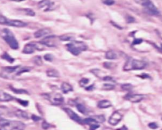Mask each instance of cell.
I'll return each instance as SVG.
<instances>
[{
	"label": "cell",
	"instance_id": "obj_1",
	"mask_svg": "<svg viewBox=\"0 0 162 130\" xmlns=\"http://www.w3.org/2000/svg\"><path fill=\"white\" fill-rule=\"evenodd\" d=\"M31 70L30 67H22L20 66L4 67L1 70V76L4 79H13L15 76H19L25 72Z\"/></svg>",
	"mask_w": 162,
	"mask_h": 130
},
{
	"label": "cell",
	"instance_id": "obj_2",
	"mask_svg": "<svg viewBox=\"0 0 162 130\" xmlns=\"http://www.w3.org/2000/svg\"><path fill=\"white\" fill-rule=\"evenodd\" d=\"M25 128V124L22 122L6 119H0V130H24Z\"/></svg>",
	"mask_w": 162,
	"mask_h": 130
},
{
	"label": "cell",
	"instance_id": "obj_3",
	"mask_svg": "<svg viewBox=\"0 0 162 130\" xmlns=\"http://www.w3.org/2000/svg\"><path fill=\"white\" fill-rule=\"evenodd\" d=\"M0 35L5 40L9 46L13 49H17L19 48L18 41L15 37L13 34L8 29H3L0 31Z\"/></svg>",
	"mask_w": 162,
	"mask_h": 130
},
{
	"label": "cell",
	"instance_id": "obj_4",
	"mask_svg": "<svg viewBox=\"0 0 162 130\" xmlns=\"http://www.w3.org/2000/svg\"><path fill=\"white\" fill-rule=\"evenodd\" d=\"M68 51L72 54L77 56L81 53V52L85 51L87 49V46L81 41H73V42L67 44Z\"/></svg>",
	"mask_w": 162,
	"mask_h": 130
},
{
	"label": "cell",
	"instance_id": "obj_5",
	"mask_svg": "<svg viewBox=\"0 0 162 130\" xmlns=\"http://www.w3.org/2000/svg\"><path fill=\"white\" fill-rule=\"evenodd\" d=\"M146 63L143 61L135 59L133 58H129L124 66V70L131 71L143 70L146 67Z\"/></svg>",
	"mask_w": 162,
	"mask_h": 130
},
{
	"label": "cell",
	"instance_id": "obj_6",
	"mask_svg": "<svg viewBox=\"0 0 162 130\" xmlns=\"http://www.w3.org/2000/svg\"><path fill=\"white\" fill-rule=\"evenodd\" d=\"M44 45H43L41 42H31L27 44L22 50V53L24 54H33L36 50L43 51L44 49Z\"/></svg>",
	"mask_w": 162,
	"mask_h": 130
},
{
	"label": "cell",
	"instance_id": "obj_7",
	"mask_svg": "<svg viewBox=\"0 0 162 130\" xmlns=\"http://www.w3.org/2000/svg\"><path fill=\"white\" fill-rule=\"evenodd\" d=\"M0 24L12 26V27H24L27 25V24L25 22L20 21V20H10L3 16L1 15H0Z\"/></svg>",
	"mask_w": 162,
	"mask_h": 130
},
{
	"label": "cell",
	"instance_id": "obj_8",
	"mask_svg": "<svg viewBox=\"0 0 162 130\" xmlns=\"http://www.w3.org/2000/svg\"><path fill=\"white\" fill-rule=\"evenodd\" d=\"M46 97L54 105H61L64 102V98L60 93H48Z\"/></svg>",
	"mask_w": 162,
	"mask_h": 130
},
{
	"label": "cell",
	"instance_id": "obj_9",
	"mask_svg": "<svg viewBox=\"0 0 162 130\" xmlns=\"http://www.w3.org/2000/svg\"><path fill=\"white\" fill-rule=\"evenodd\" d=\"M38 7L44 12H50L55 10L56 6L55 3L51 2L50 0H41L38 3Z\"/></svg>",
	"mask_w": 162,
	"mask_h": 130
},
{
	"label": "cell",
	"instance_id": "obj_10",
	"mask_svg": "<svg viewBox=\"0 0 162 130\" xmlns=\"http://www.w3.org/2000/svg\"><path fill=\"white\" fill-rule=\"evenodd\" d=\"M123 114L120 111H115L108 119V123L112 126H116L117 124L122 120Z\"/></svg>",
	"mask_w": 162,
	"mask_h": 130
},
{
	"label": "cell",
	"instance_id": "obj_11",
	"mask_svg": "<svg viewBox=\"0 0 162 130\" xmlns=\"http://www.w3.org/2000/svg\"><path fill=\"white\" fill-rule=\"evenodd\" d=\"M41 43L44 46L50 47V48H53L57 45L56 37V36H48V37H44L41 41Z\"/></svg>",
	"mask_w": 162,
	"mask_h": 130
},
{
	"label": "cell",
	"instance_id": "obj_12",
	"mask_svg": "<svg viewBox=\"0 0 162 130\" xmlns=\"http://www.w3.org/2000/svg\"><path fill=\"white\" fill-rule=\"evenodd\" d=\"M64 111L67 114V115L69 116L70 117V118L71 119H72L73 121L77 122V123L83 124V119H82L79 116L77 115V114L75 112H74V111H73L72 109H70L69 108L65 107L64 108Z\"/></svg>",
	"mask_w": 162,
	"mask_h": 130
},
{
	"label": "cell",
	"instance_id": "obj_13",
	"mask_svg": "<svg viewBox=\"0 0 162 130\" xmlns=\"http://www.w3.org/2000/svg\"><path fill=\"white\" fill-rule=\"evenodd\" d=\"M144 8L146 12L151 15H158L160 14V12L158 11V8L155 6L154 4L151 1L146 5Z\"/></svg>",
	"mask_w": 162,
	"mask_h": 130
},
{
	"label": "cell",
	"instance_id": "obj_14",
	"mask_svg": "<svg viewBox=\"0 0 162 130\" xmlns=\"http://www.w3.org/2000/svg\"><path fill=\"white\" fill-rule=\"evenodd\" d=\"M144 98V95L141 94H129L125 98L132 103H138L143 101Z\"/></svg>",
	"mask_w": 162,
	"mask_h": 130
},
{
	"label": "cell",
	"instance_id": "obj_15",
	"mask_svg": "<svg viewBox=\"0 0 162 130\" xmlns=\"http://www.w3.org/2000/svg\"><path fill=\"white\" fill-rule=\"evenodd\" d=\"M51 32V30L49 28H43L36 31L34 33V37L36 38H41L48 35Z\"/></svg>",
	"mask_w": 162,
	"mask_h": 130
},
{
	"label": "cell",
	"instance_id": "obj_16",
	"mask_svg": "<svg viewBox=\"0 0 162 130\" xmlns=\"http://www.w3.org/2000/svg\"><path fill=\"white\" fill-rule=\"evenodd\" d=\"M14 99V97L8 93L0 90V102H9Z\"/></svg>",
	"mask_w": 162,
	"mask_h": 130
},
{
	"label": "cell",
	"instance_id": "obj_17",
	"mask_svg": "<svg viewBox=\"0 0 162 130\" xmlns=\"http://www.w3.org/2000/svg\"><path fill=\"white\" fill-rule=\"evenodd\" d=\"M14 114L15 116H17L18 118L20 119H28L29 118L28 114L22 110H20V109H18V110H16L14 112Z\"/></svg>",
	"mask_w": 162,
	"mask_h": 130
},
{
	"label": "cell",
	"instance_id": "obj_18",
	"mask_svg": "<svg viewBox=\"0 0 162 130\" xmlns=\"http://www.w3.org/2000/svg\"><path fill=\"white\" fill-rule=\"evenodd\" d=\"M61 90L62 92L64 93H68L69 92H71L73 90V88L71 85L69 84H68L67 82H64L62 83V84L61 85Z\"/></svg>",
	"mask_w": 162,
	"mask_h": 130
},
{
	"label": "cell",
	"instance_id": "obj_19",
	"mask_svg": "<svg viewBox=\"0 0 162 130\" xmlns=\"http://www.w3.org/2000/svg\"><path fill=\"white\" fill-rule=\"evenodd\" d=\"M111 106V102L108 100H102L98 103V107L100 109H107Z\"/></svg>",
	"mask_w": 162,
	"mask_h": 130
},
{
	"label": "cell",
	"instance_id": "obj_20",
	"mask_svg": "<svg viewBox=\"0 0 162 130\" xmlns=\"http://www.w3.org/2000/svg\"><path fill=\"white\" fill-rule=\"evenodd\" d=\"M105 58L108 59H116L117 58H118V56L115 51H109L107 52L105 54Z\"/></svg>",
	"mask_w": 162,
	"mask_h": 130
},
{
	"label": "cell",
	"instance_id": "obj_21",
	"mask_svg": "<svg viewBox=\"0 0 162 130\" xmlns=\"http://www.w3.org/2000/svg\"><path fill=\"white\" fill-rule=\"evenodd\" d=\"M76 107H77V110L79 111L81 113L84 114H87L88 109L84 105H83L80 103H78L77 104Z\"/></svg>",
	"mask_w": 162,
	"mask_h": 130
},
{
	"label": "cell",
	"instance_id": "obj_22",
	"mask_svg": "<svg viewBox=\"0 0 162 130\" xmlns=\"http://www.w3.org/2000/svg\"><path fill=\"white\" fill-rule=\"evenodd\" d=\"M20 13H23L26 15H29V16L33 17L35 15V12L33 11V10L29 9V8H24V9H20L18 10Z\"/></svg>",
	"mask_w": 162,
	"mask_h": 130
},
{
	"label": "cell",
	"instance_id": "obj_23",
	"mask_svg": "<svg viewBox=\"0 0 162 130\" xmlns=\"http://www.w3.org/2000/svg\"><path fill=\"white\" fill-rule=\"evenodd\" d=\"M59 39L63 41H71V40H74L75 37H74V35L69 34L62 35L60 36Z\"/></svg>",
	"mask_w": 162,
	"mask_h": 130
},
{
	"label": "cell",
	"instance_id": "obj_24",
	"mask_svg": "<svg viewBox=\"0 0 162 130\" xmlns=\"http://www.w3.org/2000/svg\"><path fill=\"white\" fill-rule=\"evenodd\" d=\"M83 124H87V125L91 126L92 125V124H98V123L92 117H91V118H88L83 119Z\"/></svg>",
	"mask_w": 162,
	"mask_h": 130
},
{
	"label": "cell",
	"instance_id": "obj_25",
	"mask_svg": "<svg viewBox=\"0 0 162 130\" xmlns=\"http://www.w3.org/2000/svg\"><path fill=\"white\" fill-rule=\"evenodd\" d=\"M46 74L49 77H59V73L54 69H51L46 71Z\"/></svg>",
	"mask_w": 162,
	"mask_h": 130
},
{
	"label": "cell",
	"instance_id": "obj_26",
	"mask_svg": "<svg viewBox=\"0 0 162 130\" xmlns=\"http://www.w3.org/2000/svg\"><path fill=\"white\" fill-rule=\"evenodd\" d=\"M10 114L9 109L4 106H0V116H8Z\"/></svg>",
	"mask_w": 162,
	"mask_h": 130
},
{
	"label": "cell",
	"instance_id": "obj_27",
	"mask_svg": "<svg viewBox=\"0 0 162 130\" xmlns=\"http://www.w3.org/2000/svg\"><path fill=\"white\" fill-rule=\"evenodd\" d=\"M33 62L35 65H38V66H41V65H43V60H42V58L39 56H35L34 58H33Z\"/></svg>",
	"mask_w": 162,
	"mask_h": 130
},
{
	"label": "cell",
	"instance_id": "obj_28",
	"mask_svg": "<svg viewBox=\"0 0 162 130\" xmlns=\"http://www.w3.org/2000/svg\"><path fill=\"white\" fill-rule=\"evenodd\" d=\"M1 58H2L3 59H5L6 61H8L9 63H12L14 61V60H15V59L12 58V57L10 56L8 53H4L1 56Z\"/></svg>",
	"mask_w": 162,
	"mask_h": 130
},
{
	"label": "cell",
	"instance_id": "obj_29",
	"mask_svg": "<svg viewBox=\"0 0 162 130\" xmlns=\"http://www.w3.org/2000/svg\"><path fill=\"white\" fill-rule=\"evenodd\" d=\"M132 88H133V86L131 84H123L121 86L122 89L123 90H125V91H130V90H131L132 89Z\"/></svg>",
	"mask_w": 162,
	"mask_h": 130
},
{
	"label": "cell",
	"instance_id": "obj_30",
	"mask_svg": "<svg viewBox=\"0 0 162 130\" xmlns=\"http://www.w3.org/2000/svg\"><path fill=\"white\" fill-rule=\"evenodd\" d=\"M134 1L135 3L140 5H142L144 7H145L151 1L150 0H134Z\"/></svg>",
	"mask_w": 162,
	"mask_h": 130
},
{
	"label": "cell",
	"instance_id": "obj_31",
	"mask_svg": "<svg viewBox=\"0 0 162 130\" xmlns=\"http://www.w3.org/2000/svg\"><path fill=\"white\" fill-rule=\"evenodd\" d=\"M98 123H102L104 121H105V118H104V116L100 115V116H95L92 117Z\"/></svg>",
	"mask_w": 162,
	"mask_h": 130
},
{
	"label": "cell",
	"instance_id": "obj_32",
	"mask_svg": "<svg viewBox=\"0 0 162 130\" xmlns=\"http://www.w3.org/2000/svg\"><path fill=\"white\" fill-rule=\"evenodd\" d=\"M115 86L110 84H104L103 86V89L106 90H110L114 89Z\"/></svg>",
	"mask_w": 162,
	"mask_h": 130
},
{
	"label": "cell",
	"instance_id": "obj_33",
	"mask_svg": "<svg viewBox=\"0 0 162 130\" xmlns=\"http://www.w3.org/2000/svg\"><path fill=\"white\" fill-rule=\"evenodd\" d=\"M89 82H90V80H89V79H86V78H83V79H82L80 82H79V85L81 87H84Z\"/></svg>",
	"mask_w": 162,
	"mask_h": 130
},
{
	"label": "cell",
	"instance_id": "obj_34",
	"mask_svg": "<svg viewBox=\"0 0 162 130\" xmlns=\"http://www.w3.org/2000/svg\"><path fill=\"white\" fill-rule=\"evenodd\" d=\"M148 126L149 128L151 129H155L156 128H158V125L157 123H156L155 122H153V123H150L149 124H148Z\"/></svg>",
	"mask_w": 162,
	"mask_h": 130
},
{
	"label": "cell",
	"instance_id": "obj_35",
	"mask_svg": "<svg viewBox=\"0 0 162 130\" xmlns=\"http://www.w3.org/2000/svg\"><path fill=\"white\" fill-rule=\"evenodd\" d=\"M102 1L104 4L108 5V6L113 5L115 3L114 0H102Z\"/></svg>",
	"mask_w": 162,
	"mask_h": 130
},
{
	"label": "cell",
	"instance_id": "obj_36",
	"mask_svg": "<svg viewBox=\"0 0 162 130\" xmlns=\"http://www.w3.org/2000/svg\"><path fill=\"white\" fill-rule=\"evenodd\" d=\"M44 59L46 60V61H51L52 60H53V56H52L51 54H46V55L44 56Z\"/></svg>",
	"mask_w": 162,
	"mask_h": 130
},
{
	"label": "cell",
	"instance_id": "obj_37",
	"mask_svg": "<svg viewBox=\"0 0 162 130\" xmlns=\"http://www.w3.org/2000/svg\"><path fill=\"white\" fill-rule=\"evenodd\" d=\"M12 90L16 93H27V92L24 90H17V89H15V88L13 87L12 88Z\"/></svg>",
	"mask_w": 162,
	"mask_h": 130
},
{
	"label": "cell",
	"instance_id": "obj_38",
	"mask_svg": "<svg viewBox=\"0 0 162 130\" xmlns=\"http://www.w3.org/2000/svg\"><path fill=\"white\" fill-rule=\"evenodd\" d=\"M102 80L104 81H107V82H114L113 78L109 76H105Z\"/></svg>",
	"mask_w": 162,
	"mask_h": 130
},
{
	"label": "cell",
	"instance_id": "obj_39",
	"mask_svg": "<svg viewBox=\"0 0 162 130\" xmlns=\"http://www.w3.org/2000/svg\"><path fill=\"white\" fill-rule=\"evenodd\" d=\"M99 127H100V125H99L98 124H92V125L90 126V130H96Z\"/></svg>",
	"mask_w": 162,
	"mask_h": 130
},
{
	"label": "cell",
	"instance_id": "obj_40",
	"mask_svg": "<svg viewBox=\"0 0 162 130\" xmlns=\"http://www.w3.org/2000/svg\"><path fill=\"white\" fill-rule=\"evenodd\" d=\"M143 42V40L142 39H135L133 43H132V44L133 45H136V44H139Z\"/></svg>",
	"mask_w": 162,
	"mask_h": 130
},
{
	"label": "cell",
	"instance_id": "obj_41",
	"mask_svg": "<svg viewBox=\"0 0 162 130\" xmlns=\"http://www.w3.org/2000/svg\"><path fill=\"white\" fill-rule=\"evenodd\" d=\"M135 21V19L132 17H131V16H128L127 17V22L129 23V24H130V23H132V22H134Z\"/></svg>",
	"mask_w": 162,
	"mask_h": 130
},
{
	"label": "cell",
	"instance_id": "obj_42",
	"mask_svg": "<svg viewBox=\"0 0 162 130\" xmlns=\"http://www.w3.org/2000/svg\"><path fill=\"white\" fill-rule=\"evenodd\" d=\"M42 126H43V128H44L45 129H48L50 127V124L48 123H47L46 121H44V123H43V124H42Z\"/></svg>",
	"mask_w": 162,
	"mask_h": 130
},
{
	"label": "cell",
	"instance_id": "obj_43",
	"mask_svg": "<svg viewBox=\"0 0 162 130\" xmlns=\"http://www.w3.org/2000/svg\"><path fill=\"white\" fill-rule=\"evenodd\" d=\"M17 101L19 102L20 104H22L24 106H26L28 105V102H27V101H21V100H17Z\"/></svg>",
	"mask_w": 162,
	"mask_h": 130
},
{
	"label": "cell",
	"instance_id": "obj_44",
	"mask_svg": "<svg viewBox=\"0 0 162 130\" xmlns=\"http://www.w3.org/2000/svg\"><path fill=\"white\" fill-rule=\"evenodd\" d=\"M104 66L106 67L107 68H112V64L111 63H104Z\"/></svg>",
	"mask_w": 162,
	"mask_h": 130
},
{
	"label": "cell",
	"instance_id": "obj_45",
	"mask_svg": "<svg viewBox=\"0 0 162 130\" xmlns=\"http://www.w3.org/2000/svg\"><path fill=\"white\" fill-rule=\"evenodd\" d=\"M33 119H34V120L35 121H39L41 119V118L39 117H37L36 116H33Z\"/></svg>",
	"mask_w": 162,
	"mask_h": 130
},
{
	"label": "cell",
	"instance_id": "obj_46",
	"mask_svg": "<svg viewBox=\"0 0 162 130\" xmlns=\"http://www.w3.org/2000/svg\"><path fill=\"white\" fill-rule=\"evenodd\" d=\"M93 88H94V85H92L90 87H86V90H92L93 89Z\"/></svg>",
	"mask_w": 162,
	"mask_h": 130
},
{
	"label": "cell",
	"instance_id": "obj_47",
	"mask_svg": "<svg viewBox=\"0 0 162 130\" xmlns=\"http://www.w3.org/2000/svg\"><path fill=\"white\" fill-rule=\"evenodd\" d=\"M155 46L156 47V49H158L161 52V53H162V44H161V48H159V47H158V46H156L155 45Z\"/></svg>",
	"mask_w": 162,
	"mask_h": 130
},
{
	"label": "cell",
	"instance_id": "obj_48",
	"mask_svg": "<svg viewBox=\"0 0 162 130\" xmlns=\"http://www.w3.org/2000/svg\"><path fill=\"white\" fill-rule=\"evenodd\" d=\"M118 130H128V129L127 128V127L125 126H123L122 128L118 129Z\"/></svg>",
	"mask_w": 162,
	"mask_h": 130
},
{
	"label": "cell",
	"instance_id": "obj_49",
	"mask_svg": "<svg viewBox=\"0 0 162 130\" xmlns=\"http://www.w3.org/2000/svg\"><path fill=\"white\" fill-rule=\"evenodd\" d=\"M10 1H17V2H20V1H24V0H10Z\"/></svg>",
	"mask_w": 162,
	"mask_h": 130
},
{
	"label": "cell",
	"instance_id": "obj_50",
	"mask_svg": "<svg viewBox=\"0 0 162 130\" xmlns=\"http://www.w3.org/2000/svg\"><path fill=\"white\" fill-rule=\"evenodd\" d=\"M161 119H162V118H161Z\"/></svg>",
	"mask_w": 162,
	"mask_h": 130
},
{
	"label": "cell",
	"instance_id": "obj_51",
	"mask_svg": "<svg viewBox=\"0 0 162 130\" xmlns=\"http://www.w3.org/2000/svg\"><path fill=\"white\" fill-rule=\"evenodd\" d=\"M161 130H162V129H161Z\"/></svg>",
	"mask_w": 162,
	"mask_h": 130
}]
</instances>
